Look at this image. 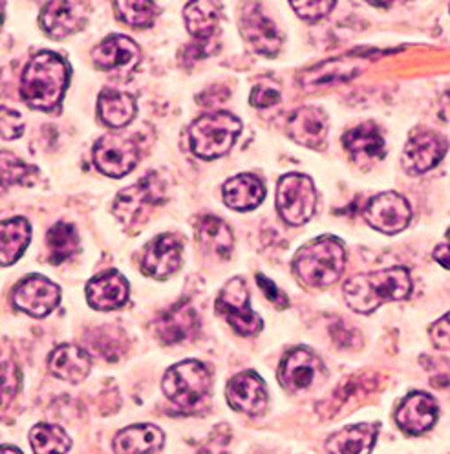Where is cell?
<instances>
[{
	"instance_id": "1",
	"label": "cell",
	"mask_w": 450,
	"mask_h": 454,
	"mask_svg": "<svg viewBox=\"0 0 450 454\" xmlns=\"http://www.w3.org/2000/svg\"><path fill=\"white\" fill-rule=\"evenodd\" d=\"M70 82V67L61 55L41 51L26 65L20 96L26 105L35 110H51L58 106Z\"/></svg>"
},
{
	"instance_id": "2",
	"label": "cell",
	"mask_w": 450,
	"mask_h": 454,
	"mask_svg": "<svg viewBox=\"0 0 450 454\" xmlns=\"http://www.w3.org/2000/svg\"><path fill=\"white\" fill-rule=\"evenodd\" d=\"M412 292L410 271L403 266L362 273L345 284V299L357 314H372L381 304L403 301Z\"/></svg>"
},
{
	"instance_id": "3",
	"label": "cell",
	"mask_w": 450,
	"mask_h": 454,
	"mask_svg": "<svg viewBox=\"0 0 450 454\" xmlns=\"http://www.w3.org/2000/svg\"><path fill=\"white\" fill-rule=\"evenodd\" d=\"M345 262L346 253L343 244L331 237H321L297 253L293 268L297 277L307 286L328 288L343 275Z\"/></svg>"
},
{
	"instance_id": "4",
	"label": "cell",
	"mask_w": 450,
	"mask_h": 454,
	"mask_svg": "<svg viewBox=\"0 0 450 454\" xmlns=\"http://www.w3.org/2000/svg\"><path fill=\"white\" fill-rule=\"evenodd\" d=\"M163 392L180 411L196 414L206 409L211 394V372L200 361H182L168 368L163 378Z\"/></svg>"
},
{
	"instance_id": "5",
	"label": "cell",
	"mask_w": 450,
	"mask_h": 454,
	"mask_svg": "<svg viewBox=\"0 0 450 454\" xmlns=\"http://www.w3.org/2000/svg\"><path fill=\"white\" fill-rule=\"evenodd\" d=\"M242 132V123L233 114L214 112L196 120L189 130V141L192 153L204 158L214 160L228 154Z\"/></svg>"
},
{
	"instance_id": "6",
	"label": "cell",
	"mask_w": 450,
	"mask_h": 454,
	"mask_svg": "<svg viewBox=\"0 0 450 454\" xmlns=\"http://www.w3.org/2000/svg\"><path fill=\"white\" fill-rule=\"evenodd\" d=\"M317 192L314 182L304 175H286L276 187V207L290 225H302L314 216Z\"/></svg>"
},
{
	"instance_id": "7",
	"label": "cell",
	"mask_w": 450,
	"mask_h": 454,
	"mask_svg": "<svg viewBox=\"0 0 450 454\" xmlns=\"http://www.w3.org/2000/svg\"><path fill=\"white\" fill-rule=\"evenodd\" d=\"M216 311L228 321L237 333L255 335L262 330V319L249 306V292L244 278H231L216 299Z\"/></svg>"
},
{
	"instance_id": "8",
	"label": "cell",
	"mask_w": 450,
	"mask_h": 454,
	"mask_svg": "<svg viewBox=\"0 0 450 454\" xmlns=\"http://www.w3.org/2000/svg\"><path fill=\"white\" fill-rule=\"evenodd\" d=\"M324 378V363L312 350L302 347L288 352L278 368V380L290 392H302L314 388Z\"/></svg>"
},
{
	"instance_id": "9",
	"label": "cell",
	"mask_w": 450,
	"mask_h": 454,
	"mask_svg": "<svg viewBox=\"0 0 450 454\" xmlns=\"http://www.w3.org/2000/svg\"><path fill=\"white\" fill-rule=\"evenodd\" d=\"M13 304L32 317H46L58 308L61 290L46 277L30 275L20 280L13 290Z\"/></svg>"
},
{
	"instance_id": "10",
	"label": "cell",
	"mask_w": 450,
	"mask_h": 454,
	"mask_svg": "<svg viewBox=\"0 0 450 454\" xmlns=\"http://www.w3.org/2000/svg\"><path fill=\"white\" fill-rule=\"evenodd\" d=\"M139 160V149L132 139L108 134L103 136L94 149V163L103 175L112 178H123L136 167Z\"/></svg>"
},
{
	"instance_id": "11",
	"label": "cell",
	"mask_w": 450,
	"mask_h": 454,
	"mask_svg": "<svg viewBox=\"0 0 450 454\" xmlns=\"http://www.w3.org/2000/svg\"><path fill=\"white\" fill-rule=\"evenodd\" d=\"M165 196V185L158 175H149L144 182H139L125 189L114 204V215L127 225L147 216V211L158 206Z\"/></svg>"
},
{
	"instance_id": "12",
	"label": "cell",
	"mask_w": 450,
	"mask_h": 454,
	"mask_svg": "<svg viewBox=\"0 0 450 454\" xmlns=\"http://www.w3.org/2000/svg\"><path fill=\"white\" fill-rule=\"evenodd\" d=\"M364 218L374 230L384 235H396L407 230L412 220V207L398 192H383L374 196L364 209Z\"/></svg>"
},
{
	"instance_id": "13",
	"label": "cell",
	"mask_w": 450,
	"mask_h": 454,
	"mask_svg": "<svg viewBox=\"0 0 450 454\" xmlns=\"http://www.w3.org/2000/svg\"><path fill=\"white\" fill-rule=\"evenodd\" d=\"M369 65L370 59L367 55L350 53L343 57H333V59L317 63L315 67L304 70L300 75V84L306 90H315L321 87H328V84L353 79L362 70H367Z\"/></svg>"
},
{
	"instance_id": "14",
	"label": "cell",
	"mask_w": 450,
	"mask_h": 454,
	"mask_svg": "<svg viewBox=\"0 0 450 454\" xmlns=\"http://www.w3.org/2000/svg\"><path fill=\"white\" fill-rule=\"evenodd\" d=\"M240 30L247 44L268 57H275L283 48V35L260 4H245L240 17Z\"/></svg>"
},
{
	"instance_id": "15",
	"label": "cell",
	"mask_w": 450,
	"mask_h": 454,
	"mask_svg": "<svg viewBox=\"0 0 450 454\" xmlns=\"http://www.w3.org/2000/svg\"><path fill=\"white\" fill-rule=\"evenodd\" d=\"M445 153L446 141L441 134L429 129H417L407 141V147L403 153V165L408 173L423 175L443 160Z\"/></svg>"
},
{
	"instance_id": "16",
	"label": "cell",
	"mask_w": 450,
	"mask_h": 454,
	"mask_svg": "<svg viewBox=\"0 0 450 454\" xmlns=\"http://www.w3.org/2000/svg\"><path fill=\"white\" fill-rule=\"evenodd\" d=\"M183 19L189 34L194 37V59L211 53L220 24V4L209 3V0L190 3L183 10Z\"/></svg>"
},
{
	"instance_id": "17",
	"label": "cell",
	"mask_w": 450,
	"mask_h": 454,
	"mask_svg": "<svg viewBox=\"0 0 450 454\" xmlns=\"http://www.w3.org/2000/svg\"><path fill=\"white\" fill-rule=\"evenodd\" d=\"M92 59L99 70L128 74L142 61V50L125 35H112L92 50Z\"/></svg>"
},
{
	"instance_id": "18",
	"label": "cell",
	"mask_w": 450,
	"mask_h": 454,
	"mask_svg": "<svg viewBox=\"0 0 450 454\" xmlns=\"http://www.w3.org/2000/svg\"><path fill=\"white\" fill-rule=\"evenodd\" d=\"M87 22V4L77 0H55L44 4L41 12L43 30L53 39H65Z\"/></svg>"
},
{
	"instance_id": "19",
	"label": "cell",
	"mask_w": 450,
	"mask_h": 454,
	"mask_svg": "<svg viewBox=\"0 0 450 454\" xmlns=\"http://www.w3.org/2000/svg\"><path fill=\"white\" fill-rule=\"evenodd\" d=\"M228 402L229 405L247 416H259L266 411L268 407V388L262 378L255 372H242L235 376L228 390Z\"/></svg>"
},
{
	"instance_id": "20",
	"label": "cell",
	"mask_w": 450,
	"mask_h": 454,
	"mask_svg": "<svg viewBox=\"0 0 450 454\" xmlns=\"http://www.w3.org/2000/svg\"><path fill=\"white\" fill-rule=\"evenodd\" d=\"M182 264V242L175 235H159L145 247L142 271L152 278H167Z\"/></svg>"
},
{
	"instance_id": "21",
	"label": "cell",
	"mask_w": 450,
	"mask_h": 454,
	"mask_svg": "<svg viewBox=\"0 0 450 454\" xmlns=\"http://www.w3.org/2000/svg\"><path fill=\"white\" fill-rule=\"evenodd\" d=\"M200 330V319L189 302H180L159 316L156 333L165 345H178L194 339Z\"/></svg>"
},
{
	"instance_id": "22",
	"label": "cell",
	"mask_w": 450,
	"mask_h": 454,
	"mask_svg": "<svg viewBox=\"0 0 450 454\" xmlns=\"http://www.w3.org/2000/svg\"><path fill=\"white\" fill-rule=\"evenodd\" d=\"M439 414L438 403L432 395L425 392H414L407 395L398 407L396 421L400 429L407 434L417 436L432 429Z\"/></svg>"
},
{
	"instance_id": "23",
	"label": "cell",
	"mask_w": 450,
	"mask_h": 454,
	"mask_svg": "<svg viewBox=\"0 0 450 454\" xmlns=\"http://www.w3.org/2000/svg\"><path fill=\"white\" fill-rule=\"evenodd\" d=\"M288 132L299 145L321 149L328 136L326 114L317 106H302L290 116Z\"/></svg>"
},
{
	"instance_id": "24",
	"label": "cell",
	"mask_w": 450,
	"mask_h": 454,
	"mask_svg": "<svg viewBox=\"0 0 450 454\" xmlns=\"http://www.w3.org/2000/svg\"><path fill=\"white\" fill-rule=\"evenodd\" d=\"M87 301L94 309H118L128 301V282L118 271L101 273L89 282Z\"/></svg>"
},
{
	"instance_id": "25",
	"label": "cell",
	"mask_w": 450,
	"mask_h": 454,
	"mask_svg": "<svg viewBox=\"0 0 450 454\" xmlns=\"http://www.w3.org/2000/svg\"><path fill=\"white\" fill-rule=\"evenodd\" d=\"M345 149L357 163H374L381 158H384L386 147L384 137L379 130V127L372 121L361 123L348 130L343 137Z\"/></svg>"
},
{
	"instance_id": "26",
	"label": "cell",
	"mask_w": 450,
	"mask_h": 454,
	"mask_svg": "<svg viewBox=\"0 0 450 454\" xmlns=\"http://www.w3.org/2000/svg\"><path fill=\"white\" fill-rule=\"evenodd\" d=\"M379 434V423H359L328 438L326 454H370Z\"/></svg>"
},
{
	"instance_id": "27",
	"label": "cell",
	"mask_w": 450,
	"mask_h": 454,
	"mask_svg": "<svg viewBox=\"0 0 450 454\" xmlns=\"http://www.w3.org/2000/svg\"><path fill=\"white\" fill-rule=\"evenodd\" d=\"M48 366L50 372L61 381L79 383L90 374L92 361L87 350L75 345H61L50 354Z\"/></svg>"
},
{
	"instance_id": "28",
	"label": "cell",
	"mask_w": 450,
	"mask_h": 454,
	"mask_svg": "<svg viewBox=\"0 0 450 454\" xmlns=\"http://www.w3.org/2000/svg\"><path fill=\"white\" fill-rule=\"evenodd\" d=\"M165 434L159 427L151 423L132 425L120 431L114 438L116 454H154L161 449Z\"/></svg>"
},
{
	"instance_id": "29",
	"label": "cell",
	"mask_w": 450,
	"mask_h": 454,
	"mask_svg": "<svg viewBox=\"0 0 450 454\" xmlns=\"http://www.w3.org/2000/svg\"><path fill=\"white\" fill-rule=\"evenodd\" d=\"M266 187L260 178L238 175L223 184V202L235 211H251L262 204Z\"/></svg>"
},
{
	"instance_id": "30",
	"label": "cell",
	"mask_w": 450,
	"mask_h": 454,
	"mask_svg": "<svg viewBox=\"0 0 450 454\" xmlns=\"http://www.w3.org/2000/svg\"><path fill=\"white\" fill-rule=\"evenodd\" d=\"M32 230L26 218L17 216L0 222V266L15 264L30 244Z\"/></svg>"
},
{
	"instance_id": "31",
	"label": "cell",
	"mask_w": 450,
	"mask_h": 454,
	"mask_svg": "<svg viewBox=\"0 0 450 454\" xmlns=\"http://www.w3.org/2000/svg\"><path fill=\"white\" fill-rule=\"evenodd\" d=\"M196 239L204 251L216 254L220 259H228L233 251V231L231 227L216 216H204L196 227Z\"/></svg>"
},
{
	"instance_id": "32",
	"label": "cell",
	"mask_w": 450,
	"mask_h": 454,
	"mask_svg": "<svg viewBox=\"0 0 450 454\" xmlns=\"http://www.w3.org/2000/svg\"><path fill=\"white\" fill-rule=\"evenodd\" d=\"M97 112L103 123L114 129L128 125L136 116V101L130 94L114 89H105L99 94Z\"/></svg>"
},
{
	"instance_id": "33",
	"label": "cell",
	"mask_w": 450,
	"mask_h": 454,
	"mask_svg": "<svg viewBox=\"0 0 450 454\" xmlns=\"http://www.w3.org/2000/svg\"><path fill=\"white\" fill-rule=\"evenodd\" d=\"M48 247H50V261L51 264L59 266L72 259L79 249V237L75 227L66 222L55 223L48 231Z\"/></svg>"
},
{
	"instance_id": "34",
	"label": "cell",
	"mask_w": 450,
	"mask_h": 454,
	"mask_svg": "<svg viewBox=\"0 0 450 454\" xmlns=\"http://www.w3.org/2000/svg\"><path fill=\"white\" fill-rule=\"evenodd\" d=\"M30 443L35 454H66L72 447L66 431L50 423H41L32 429Z\"/></svg>"
},
{
	"instance_id": "35",
	"label": "cell",
	"mask_w": 450,
	"mask_h": 454,
	"mask_svg": "<svg viewBox=\"0 0 450 454\" xmlns=\"http://www.w3.org/2000/svg\"><path fill=\"white\" fill-rule=\"evenodd\" d=\"M35 178V168L24 163L12 153H0V192L12 185H30Z\"/></svg>"
},
{
	"instance_id": "36",
	"label": "cell",
	"mask_w": 450,
	"mask_h": 454,
	"mask_svg": "<svg viewBox=\"0 0 450 454\" xmlns=\"http://www.w3.org/2000/svg\"><path fill=\"white\" fill-rule=\"evenodd\" d=\"M114 10L123 22L134 27L151 26L158 13V6L147 0H123V3H114Z\"/></svg>"
},
{
	"instance_id": "37",
	"label": "cell",
	"mask_w": 450,
	"mask_h": 454,
	"mask_svg": "<svg viewBox=\"0 0 450 454\" xmlns=\"http://www.w3.org/2000/svg\"><path fill=\"white\" fill-rule=\"evenodd\" d=\"M20 387L19 366L12 357H0V409L12 403Z\"/></svg>"
},
{
	"instance_id": "38",
	"label": "cell",
	"mask_w": 450,
	"mask_h": 454,
	"mask_svg": "<svg viewBox=\"0 0 450 454\" xmlns=\"http://www.w3.org/2000/svg\"><path fill=\"white\" fill-rule=\"evenodd\" d=\"M249 101L252 106H257V108L273 106L280 101V87L273 79H264L257 84L255 89H252Z\"/></svg>"
},
{
	"instance_id": "39",
	"label": "cell",
	"mask_w": 450,
	"mask_h": 454,
	"mask_svg": "<svg viewBox=\"0 0 450 454\" xmlns=\"http://www.w3.org/2000/svg\"><path fill=\"white\" fill-rule=\"evenodd\" d=\"M291 8L302 20L315 22L324 19L335 8V3H330V0H307V3H291Z\"/></svg>"
},
{
	"instance_id": "40",
	"label": "cell",
	"mask_w": 450,
	"mask_h": 454,
	"mask_svg": "<svg viewBox=\"0 0 450 454\" xmlns=\"http://www.w3.org/2000/svg\"><path fill=\"white\" fill-rule=\"evenodd\" d=\"M24 132V123L13 110L0 106V137L15 139Z\"/></svg>"
},
{
	"instance_id": "41",
	"label": "cell",
	"mask_w": 450,
	"mask_h": 454,
	"mask_svg": "<svg viewBox=\"0 0 450 454\" xmlns=\"http://www.w3.org/2000/svg\"><path fill=\"white\" fill-rule=\"evenodd\" d=\"M431 337L436 348L450 350V314H446L431 326Z\"/></svg>"
},
{
	"instance_id": "42",
	"label": "cell",
	"mask_w": 450,
	"mask_h": 454,
	"mask_svg": "<svg viewBox=\"0 0 450 454\" xmlns=\"http://www.w3.org/2000/svg\"><path fill=\"white\" fill-rule=\"evenodd\" d=\"M257 282H259V286L262 288V292L266 294V297H268L275 306H278L280 309H284V308L290 306L288 297L275 286L273 280H269V278L264 277V275H257Z\"/></svg>"
},
{
	"instance_id": "43",
	"label": "cell",
	"mask_w": 450,
	"mask_h": 454,
	"mask_svg": "<svg viewBox=\"0 0 450 454\" xmlns=\"http://www.w3.org/2000/svg\"><path fill=\"white\" fill-rule=\"evenodd\" d=\"M331 335H333V339H335V343L337 345H341V347H348V348H355V347H359V345H355L353 343V337H361L359 333H357V330H353V328H350V326H346L345 323H335L333 326H331Z\"/></svg>"
},
{
	"instance_id": "44",
	"label": "cell",
	"mask_w": 450,
	"mask_h": 454,
	"mask_svg": "<svg viewBox=\"0 0 450 454\" xmlns=\"http://www.w3.org/2000/svg\"><path fill=\"white\" fill-rule=\"evenodd\" d=\"M434 261L439 262L443 268L450 270V246L448 244H441L434 249Z\"/></svg>"
},
{
	"instance_id": "45",
	"label": "cell",
	"mask_w": 450,
	"mask_h": 454,
	"mask_svg": "<svg viewBox=\"0 0 450 454\" xmlns=\"http://www.w3.org/2000/svg\"><path fill=\"white\" fill-rule=\"evenodd\" d=\"M0 454H22V452L13 445H0Z\"/></svg>"
},
{
	"instance_id": "46",
	"label": "cell",
	"mask_w": 450,
	"mask_h": 454,
	"mask_svg": "<svg viewBox=\"0 0 450 454\" xmlns=\"http://www.w3.org/2000/svg\"><path fill=\"white\" fill-rule=\"evenodd\" d=\"M0 26H3V4H0Z\"/></svg>"
},
{
	"instance_id": "47",
	"label": "cell",
	"mask_w": 450,
	"mask_h": 454,
	"mask_svg": "<svg viewBox=\"0 0 450 454\" xmlns=\"http://www.w3.org/2000/svg\"><path fill=\"white\" fill-rule=\"evenodd\" d=\"M446 240H448V242H446V244H448V246H450V230H448V233H446Z\"/></svg>"
}]
</instances>
